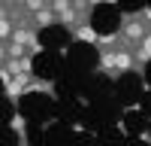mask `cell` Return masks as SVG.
I'll list each match as a JSON object with an SVG mask.
<instances>
[{
  "label": "cell",
  "mask_w": 151,
  "mask_h": 146,
  "mask_svg": "<svg viewBox=\"0 0 151 146\" xmlns=\"http://www.w3.org/2000/svg\"><path fill=\"white\" fill-rule=\"evenodd\" d=\"M151 31V9H139V12H124L121 15V28H118V40L124 46H136L142 36Z\"/></svg>",
  "instance_id": "1"
},
{
  "label": "cell",
  "mask_w": 151,
  "mask_h": 146,
  "mask_svg": "<svg viewBox=\"0 0 151 146\" xmlns=\"http://www.w3.org/2000/svg\"><path fill=\"white\" fill-rule=\"evenodd\" d=\"M9 43H15V46H21V49H27V55L42 52L33 28H12V34H9Z\"/></svg>",
  "instance_id": "2"
},
{
  "label": "cell",
  "mask_w": 151,
  "mask_h": 146,
  "mask_svg": "<svg viewBox=\"0 0 151 146\" xmlns=\"http://www.w3.org/2000/svg\"><path fill=\"white\" fill-rule=\"evenodd\" d=\"M133 61H136V70H142L148 61H151V31L133 46Z\"/></svg>",
  "instance_id": "3"
},
{
  "label": "cell",
  "mask_w": 151,
  "mask_h": 146,
  "mask_svg": "<svg viewBox=\"0 0 151 146\" xmlns=\"http://www.w3.org/2000/svg\"><path fill=\"white\" fill-rule=\"evenodd\" d=\"M55 24H58V15H55L48 6L30 12V28H33V31H45V28H55Z\"/></svg>",
  "instance_id": "4"
},
{
  "label": "cell",
  "mask_w": 151,
  "mask_h": 146,
  "mask_svg": "<svg viewBox=\"0 0 151 146\" xmlns=\"http://www.w3.org/2000/svg\"><path fill=\"white\" fill-rule=\"evenodd\" d=\"M70 36H73L76 43H91V46H97V40H100V34L91 28V24H79V28H76Z\"/></svg>",
  "instance_id": "5"
},
{
  "label": "cell",
  "mask_w": 151,
  "mask_h": 146,
  "mask_svg": "<svg viewBox=\"0 0 151 146\" xmlns=\"http://www.w3.org/2000/svg\"><path fill=\"white\" fill-rule=\"evenodd\" d=\"M58 24H64V28H67V31L73 34V31L79 28V24H85V21L79 18V12H76V9L70 6V9H64V12H60V15H58Z\"/></svg>",
  "instance_id": "6"
},
{
  "label": "cell",
  "mask_w": 151,
  "mask_h": 146,
  "mask_svg": "<svg viewBox=\"0 0 151 146\" xmlns=\"http://www.w3.org/2000/svg\"><path fill=\"white\" fill-rule=\"evenodd\" d=\"M12 131L18 134V143H21V146H27V125H24V116H21V113L12 116Z\"/></svg>",
  "instance_id": "7"
},
{
  "label": "cell",
  "mask_w": 151,
  "mask_h": 146,
  "mask_svg": "<svg viewBox=\"0 0 151 146\" xmlns=\"http://www.w3.org/2000/svg\"><path fill=\"white\" fill-rule=\"evenodd\" d=\"M12 18L9 15H0V43H9V34H12Z\"/></svg>",
  "instance_id": "8"
},
{
  "label": "cell",
  "mask_w": 151,
  "mask_h": 146,
  "mask_svg": "<svg viewBox=\"0 0 151 146\" xmlns=\"http://www.w3.org/2000/svg\"><path fill=\"white\" fill-rule=\"evenodd\" d=\"M6 3H9L12 9H24V3H27V0H6Z\"/></svg>",
  "instance_id": "9"
}]
</instances>
